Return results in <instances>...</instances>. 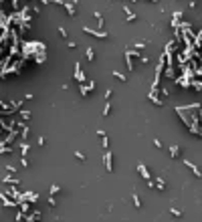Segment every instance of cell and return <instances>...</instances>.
Returning a JSON list of instances; mask_svg holds the SVG:
<instances>
[{
	"instance_id": "1",
	"label": "cell",
	"mask_w": 202,
	"mask_h": 222,
	"mask_svg": "<svg viewBox=\"0 0 202 222\" xmlns=\"http://www.w3.org/2000/svg\"><path fill=\"white\" fill-rule=\"evenodd\" d=\"M103 164H105V170L107 172H113V153H111V149H105Z\"/></svg>"
},
{
	"instance_id": "2",
	"label": "cell",
	"mask_w": 202,
	"mask_h": 222,
	"mask_svg": "<svg viewBox=\"0 0 202 222\" xmlns=\"http://www.w3.org/2000/svg\"><path fill=\"white\" fill-rule=\"evenodd\" d=\"M83 32H85V34H91V36H95V38H101V40L109 36V34L103 32V30H93V28H89V26H83Z\"/></svg>"
},
{
	"instance_id": "3",
	"label": "cell",
	"mask_w": 202,
	"mask_h": 222,
	"mask_svg": "<svg viewBox=\"0 0 202 222\" xmlns=\"http://www.w3.org/2000/svg\"><path fill=\"white\" fill-rule=\"evenodd\" d=\"M63 6L67 8L69 16H75V14H77V0H69V2H63Z\"/></svg>"
},
{
	"instance_id": "4",
	"label": "cell",
	"mask_w": 202,
	"mask_h": 222,
	"mask_svg": "<svg viewBox=\"0 0 202 222\" xmlns=\"http://www.w3.org/2000/svg\"><path fill=\"white\" fill-rule=\"evenodd\" d=\"M138 172L142 174V178H144L146 182H148V180H152V174H150V170H148V168H146V166H144L142 162L138 164Z\"/></svg>"
},
{
	"instance_id": "5",
	"label": "cell",
	"mask_w": 202,
	"mask_h": 222,
	"mask_svg": "<svg viewBox=\"0 0 202 222\" xmlns=\"http://www.w3.org/2000/svg\"><path fill=\"white\" fill-rule=\"evenodd\" d=\"M75 79H77V83H79V85H81V83H85V75L81 73V65H79V63L75 65Z\"/></svg>"
},
{
	"instance_id": "6",
	"label": "cell",
	"mask_w": 202,
	"mask_h": 222,
	"mask_svg": "<svg viewBox=\"0 0 202 222\" xmlns=\"http://www.w3.org/2000/svg\"><path fill=\"white\" fill-rule=\"evenodd\" d=\"M182 162H184V166H186V168H190V170H192V172L196 174V178H202V174H200V170H198V168H196V166H194V164H192L190 160H182Z\"/></svg>"
},
{
	"instance_id": "7",
	"label": "cell",
	"mask_w": 202,
	"mask_h": 222,
	"mask_svg": "<svg viewBox=\"0 0 202 222\" xmlns=\"http://www.w3.org/2000/svg\"><path fill=\"white\" fill-rule=\"evenodd\" d=\"M154 188H158L160 192H164V190H166V182H164V178H156V180H154Z\"/></svg>"
},
{
	"instance_id": "8",
	"label": "cell",
	"mask_w": 202,
	"mask_h": 222,
	"mask_svg": "<svg viewBox=\"0 0 202 222\" xmlns=\"http://www.w3.org/2000/svg\"><path fill=\"white\" fill-rule=\"evenodd\" d=\"M123 10H125V20H127V22H133V20L138 18V14H133V12L127 8V6H123Z\"/></svg>"
},
{
	"instance_id": "9",
	"label": "cell",
	"mask_w": 202,
	"mask_h": 222,
	"mask_svg": "<svg viewBox=\"0 0 202 222\" xmlns=\"http://www.w3.org/2000/svg\"><path fill=\"white\" fill-rule=\"evenodd\" d=\"M150 101H152L154 105H158V107H162V105H164V101L156 97V93H154V91H152V95H150Z\"/></svg>"
},
{
	"instance_id": "10",
	"label": "cell",
	"mask_w": 202,
	"mask_h": 222,
	"mask_svg": "<svg viewBox=\"0 0 202 222\" xmlns=\"http://www.w3.org/2000/svg\"><path fill=\"white\" fill-rule=\"evenodd\" d=\"M170 155L172 158H178V155H180V147L178 145H170Z\"/></svg>"
},
{
	"instance_id": "11",
	"label": "cell",
	"mask_w": 202,
	"mask_h": 222,
	"mask_svg": "<svg viewBox=\"0 0 202 222\" xmlns=\"http://www.w3.org/2000/svg\"><path fill=\"white\" fill-rule=\"evenodd\" d=\"M28 149H30V143H28V141H25V143L20 145V153H22V155H26V153H28Z\"/></svg>"
},
{
	"instance_id": "12",
	"label": "cell",
	"mask_w": 202,
	"mask_h": 222,
	"mask_svg": "<svg viewBox=\"0 0 202 222\" xmlns=\"http://www.w3.org/2000/svg\"><path fill=\"white\" fill-rule=\"evenodd\" d=\"M85 55H87L89 61H93V59H95V51H93V47H87V53H85Z\"/></svg>"
},
{
	"instance_id": "13",
	"label": "cell",
	"mask_w": 202,
	"mask_h": 222,
	"mask_svg": "<svg viewBox=\"0 0 202 222\" xmlns=\"http://www.w3.org/2000/svg\"><path fill=\"white\" fill-rule=\"evenodd\" d=\"M113 77H115V79H119V81H123V83L127 81V77H125L121 71H113Z\"/></svg>"
},
{
	"instance_id": "14",
	"label": "cell",
	"mask_w": 202,
	"mask_h": 222,
	"mask_svg": "<svg viewBox=\"0 0 202 222\" xmlns=\"http://www.w3.org/2000/svg\"><path fill=\"white\" fill-rule=\"evenodd\" d=\"M109 113H111V105H109V101H105V107H103V117H109Z\"/></svg>"
},
{
	"instance_id": "15",
	"label": "cell",
	"mask_w": 202,
	"mask_h": 222,
	"mask_svg": "<svg viewBox=\"0 0 202 222\" xmlns=\"http://www.w3.org/2000/svg\"><path fill=\"white\" fill-rule=\"evenodd\" d=\"M133 204H136V208H138V210L142 208V200H140V196H138V194H133Z\"/></svg>"
},
{
	"instance_id": "16",
	"label": "cell",
	"mask_w": 202,
	"mask_h": 222,
	"mask_svg": "<svg viewBox=\"0 0 202 222\" xmlns=\"http://www.w3.org/2000/svg\"><path fill=\"white\" fill-rule=\"evenodd\" d=\"M101 139H103V141H101V145H103L105 149H109V137H107V133H105V135H101Z\"/></svg>"
},
{
	"instance_id": "17",
	"label": "cell",
	"mask_w": 202,
	"mask_h": 222,
	"mask_svg": "<svg viewBox=\"0 0 202 222\" xmlns=\"http://www.w3.org/2000/svg\"><path fill=\"white\" fill-rule=\"evenodd\" d=\"M59 192H61V186L53 184V186H51V196H55V194H59Z\"/></svg>"
},
{
	"instance_id": "18",
	"label": "cell",
	"mask_w": 202,
	"mask_h": 222,
	"mask_svg": "<svg viewBox=\"0 0 202 222\" xmlns=\"http://www.w3.org/2000/svg\"><path fill=\"white\" fill-rule=\"evenodd\" d=\"M4 182H6V184H14V186L18 184V180H16V178H10V176H6V178H4Z\"/></svg>"
},
{
	"instance_id": "19",
	"label": "cell",
	"mask_w": 202,
	"mask_h": 222,
	"mask_svg": "<svg viewBox=\"0 0 202 222\" xmlns=\"http://www.w3.org/2000/svg\"><path fill=\"white\" fill-rule=\"evenodd\" d=\"M93 16L97 18V22H99V26H103V14H101V12H95Z\"/></svg>"
},
{
	"instance_id": "20",
	"label": "cell",
	"mask_w": 202,
	"mask_h": 222,
	"mask_svg": "<svg viewBox=\"0 0 202 222\" xmlns=\"http://www.w3.org/2000/svg\"><path fill=\"white\" fill-rule=\"evenodd\" d=\"M75 158H77L79 162H85V153H83V151H75Z\"/></svg>"
},
{
	"instance_id": "21",
	"label": "cell",
	"mask_w": 202,
	"mask_h": 222,
	"mask_svg": "<svg viewBox=\"0 0 202 222\" xmlns=\"http://www.w3.org/2000/svg\"><path fill=\"white\" fill-rule=\"evenodd\" d=\"M81 95H83V97L89 95V89H87V85H83V83H81Z\"/></svg>"
},
{
	"instance_id": "22",
	"label": "cell",
	"mask_w": 202,
	"mask_h": 222,
	"mask_svg": "<svg viewBox=\"0 0 202 222\" xmlns=\"http://www.w3.org/2000/svg\"><path fill=\"white\" fill-rule=\"evenodd\" d=\"M6 153H12V147H0V155H6Z\"/></svg>"
},
{
	"instance_id": "23",
	"label": "cell",
	"mask_w": 202,
	"mask_h": 222,
	"mask_svg": "<svg viewBox=\"0 0 202 222\" xmlns=\"http://www.w3.org/2000/svg\"><path fill=\"white\" fill-rule=\"evenodd\" d=\"M20 166H22V168H28V158H26V155H22V160H20Z\"/></svg>"
},
{
	"instance_id": "24",
	"label": "cell",
	"mask_w": 202,
	"mask_h": 222,
	"mask_svg": "<svg viewBox=\"0 0 202 222\" xmlns=\"http://www.w3.org/2000/svg\"><path fill=\"white\" fill-rule=\"evenodd\" d=\"M49 206H51V208H55V206H57V200H55V196H51V198H49Z\"/></svg>"
},
{
	"instance_id": "25",
	"label": "cell",
	"mask_w": 202,
	"mask_h": 222,
	"mask_svg": "<svg viewBox=\"0 0 202 222\" xmlns=\"http://www.w3.org/2000/svg\"><path fill=\"white\" fill-rule=\"evenodd\" d=\"M20 115L22 119H30V111H20Z\"/></svg>"
},
{
	"instance_id": "26",
	"label": "cell",
	"mask_w": 202,
	"mask_h": 222,
	"mask_svg": "<svg viewBox=\"0 0 202 222\" xmlns=\"http://www.w3.org/2000/svg\"><path fill=\"white\" fill-rule=\"evenodd\" d=\"M95 87H97V83H95V81H91V83L87 85V89H89V91H95Z\"/></svg>"
},
{
	"instance_id": "27",
	"label": "cell",
	"mask_w": 202,
	"mask_h": 222,
	"mask_svg": "<svg viewBox=\"0 0 202 222\" xmlns=\"http://www.w3.org/2000/svg\"><path fill=\"white\" fill-rule=\"evenodd\" d=\"M59 34H61L63 38H67V30H65V26H59Z\"/></svg>"
},
{
	"instance_id": "28",
	"label": "cell",
	"mask_w": 202,
	"mask_h": 222,
	"mask_svg": "<svg viewBox=\"0 0 202 222\" xmlns=\"http://www.w3.org/2000/svg\"><path fill=\"white\" fill-rule=\"evenodd\" d=\"M111 95H113V91H111V89H107V91H105V101H109Z\"/></svg>"
},
{
	"instance_id": "29",
	"label": "cell",
	"mask_w": 202,
	"mask_h": 222,
	"mask_svg": "<svg viewBox=\"0 0 202 222\" xmlns=\"http://www.w3.org/2000/svg\"><path fill=\"white\" fill-rule=\"evenodd\" d=\"M49 2H53V4H57V6H63L65 0H49Z\"/></svg>"
},
{
	"instance_id": "30",
	"label": "cell",
	"mask_w": 202,
	"mask_h": 222,
	"mask_svg": "<svg viewBox=\"0 0 202 222\" xmlns=\"http://www.w3.org/2000/svg\"><path fill=\"white\" fill-rule=\"evenodd\" d=\"M170 212H172V214H174V216H182V210H174V208H172V210H170Z\"/></svg>"
},
{
	"instance_id": "31",
	"label": "cell",
	"mask_w": 202,
	"mask_h": 222,
	"mask_svg": "<svg viewBox=\"0 0 202 222\" xmlns=\"http://www.w3.org/2000/svg\"><path fill=\"white\" fill-rule=\"evenodd\" d=\"M44 143H47V139H44V135H40L38 137V145H44Z\"/></svg>"
},
{
	"instance_id": "32",
	"label": "cell",
	"mask_w": 202,
	"mask_h": 222,
	"mask_svg": "<svg viewBox=\"0 0 202 222\" xmlns=\"http://www.w3.org/2000/svg\"><path fill=\"white\" fill-rule=\"evenodd\" d=\"M144 47H146V42H144V40H142V42H136V49H144Z\"/></svg>"
},
{
	"instance_id": "33",
	"label": "cell",
	"mask_w": 202,
	"mask_h": 222,
	"mask_svg": "<svg viewBox=\"0 0 202 222\" xmlns=\"http://www.w3.org/2000/svg\"><path fill=\"white\" fill-rule=\"evenodd\" d=\"M129 2H140V0H129Z\"/></svg>"
}]
</instances>
